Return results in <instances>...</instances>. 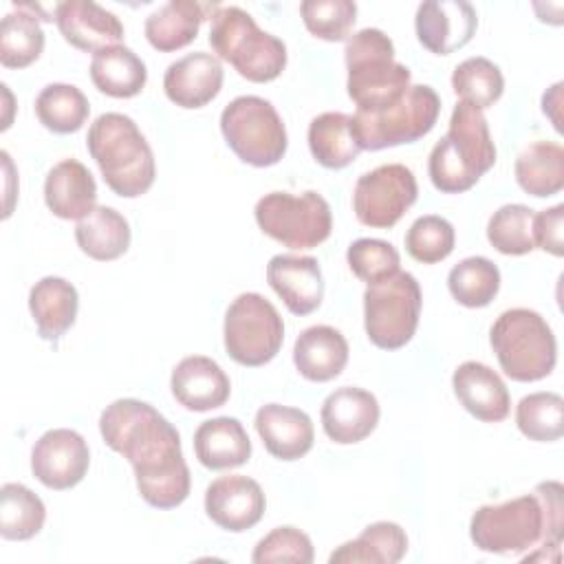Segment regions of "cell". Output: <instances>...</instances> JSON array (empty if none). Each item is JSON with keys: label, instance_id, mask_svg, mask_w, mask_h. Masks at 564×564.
I'll use <instances>...</instances> for the list:
<instances>
[{"label": "cell", "instance_id": "1", "mask_svg": "<svg viewBox=\"0 0 564 564\" xmlns=\"http://www.w3.org/2000/svg\"><path fill=\"white\" fill-rule=\"evenodd\" d=\"M106 445L130 460L141 498L156 509H174L189 496V467L176 427L150 403L117 399L99 416Z\"/></svg>", "mask_w": 564, "mask_h": 564}, {"label": "cell", "instance_id": "2", "mask_svg": "<svg viewBox=\"0 0 564 564\" xmlns=\"http://www.w3.org/2000/svg\"><path fill=\"white\" fill-rule=\"evenodd\" d=\"M86 148L95 159L106 185L117 196L137 198L152 187L156 176L154 154L128 115H99L88 128Z\"/></svg>", "mask_w": 564, "mask_h": 564}, {"label": "cell", "instance_id": "3", "mask_svg": "<svg viewBox=\"0 0 564 564\" xmlns=\"http://www.w3.org/2000/svg\"><path fill=\"white\" fill-rule=\"evenodd\" d=\"M496 163V145L482 110L458 101L452 110L447 134L432 148L427 172L443 194L471 189Z\"/></svg>", "mask_w": 564, "mask_h": 564}, {"label": "cell", "instance_id": "4", "mask_svg": "<svg viewBox=\"0 0 564 564\" xmlns=\"http://www.w3.org/2000/svg\"><path fill=\"white\" fill-rule=\"evenodd\" d=\"M348 97L361 112H377L399 101L410 88L412 73L394 62V44L381 29L357 31L344 48Z\"/></svg>", "mask_w": 564, "mask_h": 564}, {"label": "cell", "instance_id": "5", "mask_svg": "<svg viewBox=\"0 0 564 564\" xmlns=\"http://www.w3.org/2000/svg\"><path fill=\"white\" fill-rule=\"evenodd\" d=\"M209 44L220 59L253 84L273 82L286 66L284 42L262 31L240 7H218L212 13Z\"/></svg>", "mask_w": 564, "mask_h": 564}, {"label": "cell", "instance_id": "6", "mask_svg": "<svg viewBox=\"0 0 564 564\" xmlns=\"http://www.w3.org/2000/svg\"><path fill=\"white\" fill-rule=\"evenodd\" d=\"M491 348L507 377L520 383L549 377L557 361V341L546 319L531 308H509L489 333Z\"/></svg>", "mask_w": 564, "mask_h": 564}, {"label": "cell", "instance_id": "7", "mask_svg": "<svg viewBox=\"0 0 564 564\" xmlns=\"http://www.w3.org/2000/svg\"><path fill=\"white\" fill-rule=\"evenodd\" d=\"M220 132L231 152L253 167L275 165L289 145L278 110L258 95L231 99L220 112Z\"/></svg>", "mask_w": 564, "mask_h": 564}, {"label": "cell", "instance_id": "8", "mask_svg": "<svg viewBox=\"0 0 564 564\" xmlns=\"http://www.w3.org/2000/svg\"><path fill=\"white\" fill-rule=\"evenodd\" d=\"M441 112V99L434 88L425 84L410 86L405 95L377 110L352 115V132L361 150H383L403 143H414L425 137Z\"/></svg>", "mask_w": 564, "mask_h": 564}, {"label": "cell", "instance_id": "9", "mask_svg": "<svg viewBox=\"0 0 564 564\" xmlns=\"http://www.w3.org/2000/svg\"><path fill=\"white\" fill-rule=\"evenodd\" d=\"M421 286L408 271L368 284L364 291V326L368 339L383 350L403 348L416 333L421 317Z\"/></svg>", "mask_w": 564, "mask_h": 564}, {"label": "cell", "instance_id": "10", "mask_svg": "<svg viewBox=\"0 0 564 564\" xmlns=\"http://www.w3.org/2000/svg\"><path fill=\"white\" fill-rule=\"evenodd\" d=\"M256 223L273 240L291 249L322 245L333 229L330 207L324 196L308 189L302 194L271 192L256 203Z\"/></svg>", "mask_w": 564, "mask_h": 564}, {"label": "cell", "instance_id": "11", "mask_svg": "<svg viewBox=\"0 0 564 564\" xmlns=\"http://www.w3.org/2000/svg\"><path fill=\"white\" fill-rule=\"evenodd\" d=\"M223 339L227 355L249 368L269 364L282 348L284 322L260 293H240L225 313Z\"/></svg>", "mask_w": 564, "mask_h": 564}, {"label": "cell", "instance_id": "12", "mask_svg": "<svg viewBox=\"0 0 564 564\" xmlns=\"http://www.w3.org/2000/svg\"><path fill=\"white\" fill-rule=\"evenodd\" d=\"M469 538L485 553L529 551L546 538L540 498L527 494L500 505L478 507L469 522Z\"/></svg>", "mask_w": 564, "mask_h": 564}, {"label": "cell", "instance_id": "13", "mask_svg": "<svg viewBox=\"0 0 564 564\" xmlns=\"http://www.w3.org/2000/svg\"><path fill=\"white\" fill-rule=\"evenodd\" d=\"M416 196L419 187L412 170L401 163H386L357 178L352 209L361 225L390 229L414 205Z\"/></svg>", "mask_w": 564, "mask_h": 564}, {"label": "cell", "instance_id": "14", "mask_svg": "<svg viewBox=\"0 0 564 564\" xmlns=\"http://www.w3.org/2000/svg\"><path fill=\"white\" fill-rule=\"evenodd\" d=\"M90 465L84 436L68 427L44 432L31 449V471L48 489L64 491L79 485Z\"/></svg>", "mask_w": 564, "mask_h": 564}, {"label": "cell", "instance_id": "15", "mask_svg": "<svg viewBox=\"0 0 564 564\" xmlns=\"http://www.w3.org/2000/svg\"><path fill=\"white\" fill-rule=\"evenodd\" d=\"M476 26V9L463 0L421 2L414 18L419 42L434 55H449L469 44Z\"/></svg>", "mask_w": 564, "mask_h": 564}, {"label": "cell", "instance_id": "16", "mask_svg": "<svg viewBox=\"0 0 564 564\" xmlns=\"http://www.w3.org/2000/svg\"><path fill=\"white\" fill-rule=\"evenodd\" d=\"M262 487L242 474L216 478L205 491V511L214 524L240 533L256 527L264 516Z\"/></svg>", "mask_w": 564, "mask_h": 564}, {"label": "cell", "instance_id": "17", "mask_svg": "<svg viewBox=\"0 0 564 564\" xmlns=\"http://www.w3.org/2000/svg\"><path fill=\"white\" fill-rule=\"evenodd\" d=\"M267 282L293 315H308L324 300V278L313 256H273L267 264Z\"/></svg>", "mask_w": 564, "mask_h": 564}, {"label": "cell", "instance_id": "18", "mask_svg": "<svg viewBox=\"0 0 564 564\" xmlns=\"http://www.w3.org/2000/svg\"><path fill=\"white\" fill-rule=\"evenodd\" d=\"M379 401L372 392L355 386H341L322 403V427L333 443L350 445L372 434L379 423Z\"/></svg>", "mask_w": 564, "mask_h": 564}, {"label": "cell", "instance_id": "19", "mask_svg": "<svg viewBox=\"0 0 564 564\" xmlns=\"http://www.w3.org/2000/svg\"><path fill=\"white\" fill-rule=\"evenodd\" d=\"M223 66L212 53L196 51L172 62L163 75V90L167 99L181 108H203L223 88Z\"/></svg>", "mask_w": 564, "mask_h": 564}, {"label": "cell", "instance_id": "20", "mask_svg": "<svg viewBox=\"0 0 564 564\" xmlns=\"http://www.w3.org/2000/svg\"><path fill=\"white\" fill-rule=\"evenodd\" d=\"M174 399L192 412H207L227 403L231 383L225 370L205 355L183 357L170 377Z\"/></svg>", "mask_w": 564, "mask_h": 564}, {"label": "cell", "instance_id": "21", "mask_svg": "<svg viewBox=\"0 0 564 564\" xmlns=\"http://www.w3.org/2000/svg\"><path fill=\"white\" fill-rule=\"evenodd\" d=\"M55 22L64 40L86 53L119 44L123 24L119 18L90 0H66L55 7Z\"/></svg>", "mask_w": 564, "mask_h": 564}, {"label": "cell", "instance_id": "22", "mask_svg": "<svg viewBox=\"0 0 564 564\" xmlns=\"http://www.w3.org/2000/svg\"><path fill=\"white\" fill-rule=\"evenodd\" d=\"M452 388L458 403L478 421L498 423L511 410L505 381L487 364L463 361L452 375Z\"/></svg>", "mask_w": 564, "mask_h": 564}, {"label": "cell", "instance_id": "23", "mask_svg": "<svg viewBox=\"0 0 564 564\" xmlns=\"http://www.w3.org/2000/svg\"><path fill=\"white\" fill-rule=\"evenodd\" d=\"M253 423L267 452L280 460H297L313 447V421L300 408L267 403L256 412Z\"/></svg>", "mask_w": 564, "mask_h": 564}, {"label": "cell", "instance_id": "24", "mask_svg": "<svg viewBox=\"0 0 564 564\" xmlns=\"http://www.w3.org/2000/svg\"><path fill=\"white\" fill-rule=\"evenodd\" d=\"M44 203L64 220H82L97 205V183L77 159L55 163L44 178Z\"/></svg>", "mask_w": 564, "mask_h": 564}, {"label": "cell", "instance_id": "25", "mask_svg": "<svg viewBox=\"0 0 564 564\" xmlns=\"http://www.w3.org/2000/svg\"><path fill=\"white\" fill-rule=\"evenodd\" d=\"M293 364L297 372L308 381H330L341 375L348 364V341L333 326H308L295 339Z\"/></svg>", "mask_w": 564, "mask_h": 564}, {"label": "cell", "instance_id": "26", "mask_svg": "<svg viewBox=\"0 0 564 564\" xmlns=\"http://www.w3.org/2000/svg\"><path fill=\"white\" fill-rule=\"evenodd\" d=\"M194 452L203 467L220 471L234 469L249 460L251 441L245 425L234 416L203 421L194 432Z\"/></svg>", "mask_w": 564, "mask_h": 564}, {"label": "cell", "instance_id": "27", "mask_svg": "<svg viewBox=\"0 0 564 564\" xmlns=\"http://www.w3.org/2000/svg\"><path fill=\"white\" fill-rule=\"evenodd\" d=\"M77 289L57 275H46L29 291V311L37 333L46 341H57L77 317Z\"/></svg>", "mask_w": 564, "mask_h": 564}, {"label": "cell", "instance_id": "28", "mask_svg": "<svg viewBox=\"0 0 564 564\" xmlns=\"http://www.w3.org/2000/svg\"><path fill=\"white\" fill-rule=\"evenodd\" d=\"M90 79L99 93L115 99H130L143 90L148 70L132 48L112 44L93 53Z\"/></svg>", "mask_w": 564, "mask_h": 564}, {"label": "cell", "instance_id": "29", "mask_svg": "<svg viewBox=\"0 0 564 564\" xmlns=\"http://www.w3.org/2000/svg\"><path fill=\"white\" fill-rule=\"evenodd\" d=\"M209 4H200L194 0H170L156 11H152L145 20V37L152 48L161 53H172L198 35L203 20L207 18Z\"/></svg>", "mask_w": 564, "mask_h": 564}, {"label": "cell", "instance_id": "30", "mask_svg": "<svg viewBox=\"0 0 564 564\" xmlns=\"http://www.w3.org/2000/svg\"><path fill=\"white\" fill-rule=\"evenodd\" d=\"M408 551V535L397 522H372L328 557L330 564H397Z\"/></svg>", "mask_w": 564, "mask_h": 564}, {"label": "cell", "instance_id": "31", "mask_svg": "<svg viewBox=\"0 0 564 564\" xmlns=\"http://www.w3.org/2000/svg\"><path fill=\"white\" fill-rule=\"evenodd\" d=\"M75 240L88 258L110 262L128 251L130 225L117 209L108 205H97L90 214L77 220Z\"/></svg>", "mask_w": 564, "mask_h": 564}, {"label": "cell", "instance_id": "32", "mask_svg": "<svg viewBox=\"0 0 564 564\" xmlns=\"http://www.w3.org/2000/svg\"><path fill=\"white\" fill-rule=\"evenodd\" d=\"M308 148L313 159L328 170L350 165L361 152L352 132V117L346 112L317 115L308 126Z\"/></svg>", "mask_w": 564, "mask_h": 564}, {"label": "cell", "instance_id": "33", "mask_svg": "<svg viewBox=\"0 0 564 564\" xmlns=\"http://www.w3.org/2000/svg\"><path fill=\"white\" fill-rule=\"evenodd\" d=\"M518 185L538 198L553 196L564 187V148L553 141H535L516 159Z\"/></svg>", "mask_w": 564, "mask_h": 564}, {"label": "cell", "instance_id": "34", "mask_svg": "<svg viewBox=\"0 0 564 564\" xmlns=\"http://www.w3.org/2000/svg\"><path fill=\"white\" fill-rule=\"evenodd\" d=\"M44 51V31L31 4H15L0 22V64L7 68H24Z\"/></svg>", "mask_w": 564, "mask_h": 564}, {"label": "cell", "instance_id": "35", "mask_svg": "<svg viewBox=\"0 0 564 564\" xmlns=\"http://www.w3.org/2000/svg\"><path fill=\"white\" fill-rule=\"evenodd\" d=\"M46 520V507L22 482H4L0 489V535L4 540H31Z\"/></svg>", "mask_w": 564, "mask_h": 564}, {"label": "cell", "instance_id": "36", "mask_svg": "<svg viewBox=\"0 0 564 564\" xmlns=\"http://www.w3.org/2000/svg\"><path fill=\"white\" fill-rule=\"evenodd\" d=\"M90 112L86 95L73 84H48L35 99V115L40 123L55 134L77 132Z\"/></svg>", "mask_w": 564, "mask_h": 564}, {"label": "cell", "instance_id": "37", "mask_svg": "<svg viewBox=\"0 0 564 564\" xmlns=\"http://www.w3.org/2000/svg\"><path fill=\"white\" fill-rule=\"evenodd\" d=\"M447 289L458 304L467 308H482L491 304L500 291V271L489 258L471 256L452 267Z\"/></svg>", "mask_w": 564, "mask_h": 564}, {"label": "cell", "instance_id": "38", "mask_svg": "<svg viewBox=\"0 0 564 564\" xmlns=\"http://www.w3.org/2000/svg\"><path fill=\"white\" fill-rule=\"evenodd\" d=\"M452 88L460 97V101L485 110L502 97L505 77L491 59L467 57L454 68Z\"/></svg>", "mask_w": 564, "mask_h": 564}, {"label": "cell", "instance_id": "39", "mask_svg": "<svg viewBox=\"0 0 564 564\" xmlns=\"http://www.w3.org/2000/svg\"><path fill=\"white\" fill-rule=\"evenodd\" d=\"M516 425L531 441H557L564 434V399L557 392L522 397L516 408Z\"/></svg>", "mask_w": 564, "mask_h": 564}, {"label": "cell", "instance_id": "40", "mask_svg": "<svg viewBox=\"0 0 564 564\" xmlns=\"http://www.w3.org/2000/svg\"><path fill=\"white\" fill-rule=\"evenodd\" d=\"M533 218L535 212L527 205H502L487 223V240L505 256H524L535 249Z\"/></svg>", "mask_w": 564, "mask_h": 564}, {"label": "cell", "instance_id": "41", "mask_svg": "<svg viewBox=\"0 0 564 564\" xmlns=\"http://www.w3.org/2000/svg\"><path fill=\"white\" fill-rule=\"evenodd\" d=\"M456 234L447 218L427 214L416 218L405 234L408 253L423 264H436L454 251Z\"/></svg>", "mask_w": 564, "mask_h": 564}, {"label": "cell", "instance_id": "42", "mask_svg": "<svg viewBox=\"0 0 564 564\" xmlns=\"http://www.w3.org/2000/svg\"><path fill=\"white\" fill-rule=\"evenodd\" d=\"M300 13L311 35L326 42H341L355 26L357 4L350 0H304Z\"/></svg>", "mask_w": 564, "mask_h": 564}, {"label": "cell", "instance_id": "43", "mask_svg": "<svg viewBox=\"0 0 564 564\" xmlns=\"http://www.w3.org/2000/svg\"><path fill=\"white\" fill-rule=\"evenodd\" d=\"M350 271L366 284H377L399 271V251L379 238H357L346 251Z\"/></svg>", "mask_w": 564, "mask_h": 564}, {"label": "cell", "instance_id": "44", "mask_svg": "<svg viewBox=\"0 0 564 564\" xmlns=\"http://www.w3.org/2000/svg\"><path fill=\"white\" fill-rule=\"evenodd\" d=\"M251 562L253 564H271V562L311 564L313 562L311 538L295 527H275L256 544L251 553Z\"/></svg>", "mask_w": 564, "mask_h": 564}, {"label": "cell", "instance_id": "45", "mask_svg": "<svg viewBox=\"0 0 564 564\" xmlns=\"http://www.w3.org/2000/svg\"><path fill=\"white\" fill-rule=\"evenodd\" d=\"M544 511V524H546V538L542 544H562L564 535V487L557 480L540 482L533 491Z\"/></svg>", "mask_w": 564, "mask_h": 564}, {"label": "cell", "instance_id": "46", "mask_svg": "<svg viewBox=\"0 0 564 564\" xmlns=\"http://www.w3.org/2000/svg\"><path fill=\"white\" fill-rule=\"evenodd\" d=\"M562 227H564V205L562 203L535 214V218H533L535 247L560 258L564 253V238H562L564 229Z\"/></svg>", "mask_w": 564, "mask_h": 564}]
</instances>
